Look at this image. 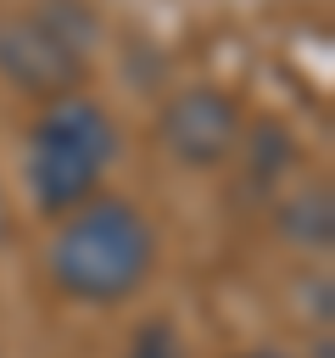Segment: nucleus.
Segmentation results:
<instances>
[{"label": "nucleus", "instance_id": "f03ea898", "mask_svg": "<svg viewBox=\"0 0 335 358\" xmlns=\"http://www.w3.org/2000/svg\"><path fill=\"white\" fill-rule=\"evenodd\" d=\"M117 157V129L100 101L56 95L28 134V196L39 213H73L89 201Z\"/></svg>", "mask_w": 335, "mask_h": 358}, {"label": "nucleus", "instance_id": "6e6552de", "mask_svg": "<svg viewBox=\"0 0 335 358\" xmlns=\"http://www.w3.org/2000/svg\"><path fill=\"white\" fill-rule=\"evenodd\" d=\"M0 235H6V201H0Z\"/></svg>", "mask_w": 335, "mask_h": 358}, {"label": "nucleus", "instance_id": "423d86ee", "mask_svg": "<svg viewBox=\"0 0 335 358\" xmlns=\"http://www.w3.org/2000/svg\"><path fill=\"white\" fill-rule=\"evenodd\" d=\"M128 358H184V341L168 319H145L128 341Z\"/></svg>", "mask_w": 335, "mask_h": 358}, {"label": "nucleus", "instance_id": "0eeeda50", "mask_svg": "<svg viewBox=\"0 0 335 358\" xmlns=\"http://www.w3.org/2000/svg\"><path fill=\"white\" fill-rule=\"evenodd\" d=\"M246 358H285V352H246Z\"/></svg>", "mask_w": 335, "mask_h": 358}, {"label": "nucleus", "instance_id": "f257e3e1", "mask_svg": "<svg viewBox=\"0 0 335 358\" xmlns=\"http://www.w3.org/2000/svg\"><path fill=\"white\" fill-rule=\"evenodd\" d=\"M156 257V235L140 207L128 201H84L67 213V224L50 241V280L73 302H123L145 285Z\"/></svg>", "mask_w": 335, "mask_h": 358}, {"label": "nucleus", "instance_id": "39448f33", "mask_svg": "<svg viewBox=\"0 0 335 358\" xmlns=\"http://www.w3.org/2000/svg\"><path fill=\"white\" fill-rule=\"evenodd\" d=\"M285 229H290L296 241L324 246V241H329V190H302V201L285 213Z\"/></svg>", "mask_w": 335, "mask_h": 358}, {"label": "nucleus", "instance_id": "20e7f679", "mask_svg": "<svg viewBox=\"0 0 335 358\" xmlns=\"http://www.w3.org/2000/svg\"><path fill=\"white\" fill-rule=\"evenodd\" d=\"M234 134H240V112H234V101L223 90L195 84V90H184V95H173L162 106V140H168V151L184 157V162H195V168L218 162L234 145Z\"/></svg>", "mask_w": 335, "mask_h": 358}, {"label": "nucleus", "instance_id": "7ed1b4c3", "mask_svg": "<svg viewBox=\"0 0 335 358\" xmlns=\"http://www.w3.org/2000/svg\"><path fill=\"white\" fill-rule=\"evenodd\" d=\"M0 73L28 95H67L84 78V50L50 17H11L0 22Z\"/></svg>", "mask_w": 335, "mask_h": 358}]
</instances>
